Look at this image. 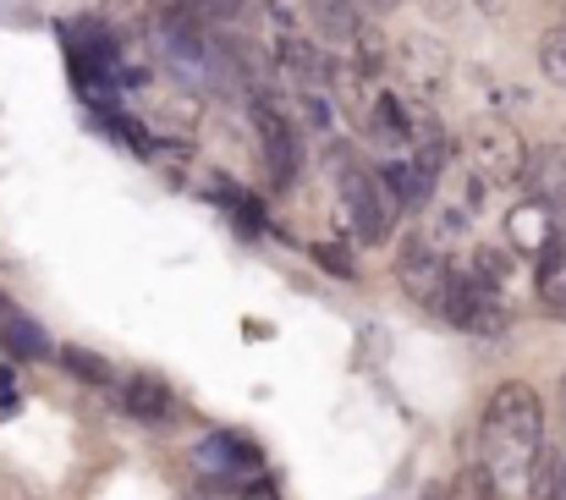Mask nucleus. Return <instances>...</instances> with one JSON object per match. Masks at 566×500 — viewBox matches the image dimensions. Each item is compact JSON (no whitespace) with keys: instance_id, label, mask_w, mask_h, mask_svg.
Listing matches in <instances>:
<instances>
[{"instance_id":"nucleus-17","label":"nucleus","mask_w":566,"mask_h":500,"mask_svg":"<svg viewBox=\"0 0 566 500\" xmlns=\"http://www.w3.org/2000/svg\"><path fill=\"white\" fill-rule=\"evenodd\" d=\"M539 66H545V77L566 83V28H551V33L539 39Z\"/></svg>"},{"instance_id":"nucleus-12","label":"nucleus","mask_w":566,"mask_h":500,"mask_svg":"<svg viewBox=\"0 0 566 500\" xmlns=\"http://www.w3.org/2000/svg\"><path fill=\"white\" fill-rule=\"evenodd\" d=\"M534 287H539V303L566 320V242H551L539 253V270H534Z\"/></svg>"},{"instance_id":"nucleus-4","label":"nucleus","mask_w":566,"mask_h":500,"mask_svg":"<svg viewBox=\"0 0 566 500\" xmlns=\"http://www.w3.org/2000/svg\"><path fill=\"white\" fill-rule=\"evenodd\" d=\"M446 275H451V264H446V253H440L429 237H407V242H401V253H396V281H401L407 298L429 303Z\"/></svg>"},{"instance_id":"nucleus-11","label":"nucleus","mask_w":566,"mask_h":500,"mask_svg":"<svg viewBox=\"0 0 566 500\" xmlns=\"http://www.w3.org/2000/svg\"><path fill=\"white\" fill-rule=\"evenodd\" d=\"M369 133H375V144H385V149H407L412 144V116H407V105L396 94H375Z\"/></svg>"},{"instance_id":"nucleus-19","label":"nucleus","mask_w":566,"mask_h":500,"mask_svg":"<svg viewBox=\"0 0 566 500\" xmlns=\"http://www.w3.org/2000/svg\"><path fill=\"white\" fill-rule=\"evenodd\" d=\"M198 6H209V11H220V17H231V11H237V0H198Z\"/></svg>"},{"instance_id":"nucleus-8","label":"nucleus","mask_w":566,"mask_h":500,"mask_svg":"<svg viewBox=\"0 0 566 500\" xmlns=\"http://www.w3.org/2000/svg\"><path fill=\"white\" fill-rule=\"evenodd\" d=\"M379 181H385L390 204H401V209H418L434 192V170L418 166V160H390V166L379 170Z\"/></svg>"},{"instance_id":"nucleus-2","label":"nucleus","mask_w":566,"mask_h":500,"mask_svg":"<svg viewBox=\"0 0 566 500\" xmlns=\"http://www.w3.org/2000/svg\"><path fill=\"white\" fill-rule=\"evenodd\" d=\"M429 309H434L446 325H457V331H468V335L506 331V303H501L490 287H479L473 275H462V270H451V275L440 281V292L429 298Z\"/></svg>"},{"instance_id":"nucleus-15","label":"nucleus","mask_w":566,"mask_h":500,"mask_svg":"<svg viewBox=\"0 0 566 500\" xmlns=\"http://www.w3.org/2000/svg\"><path fill=\"white\" fill-rule=\"evenodd\" d=\"M468 275H473L479 287H490V292L501 298V287L512 281V259H506V253H490V248H484V253L473 259V270H468Z\"/></svg>"},{"instance_id":"nucleus-10","label":"nucleus","mask_w":566,"mask_h":500,"mask_svg":"<svg viewBox=\"0 0 566 500\" xmlns=\"http://www.w3.org/2000/svg\"><path fill=\"white\" fill-rule=\"evenodd\" d=\"M192 457H198V468H214V473L259 468V446H253V440H242V435H209Z\"/></svg>"},{"instance_id":"nucleus-13","label":"nucleus","mask_w":566,"mask_h":500,"mask_svg":"<svg viewBox=\"0 0 566 500\" xmlns=\"http://www.w3.org/2000/svg\"><path fill=\"white\" fill-rule=\"evenodd\" d=\"M308 22H314V33H325L336 44L358 39V6L353 0H308Z\"/></svg>"},{"instance_id":"nucleus-9","label":"nucleus","mask_w":566,"mask_h":500,"mask_svg":"<svg viewBox=\"0 0 566 500\" xmlns=\"http://www.w3.org/2000/svg\"><path fill=\"white\" fill-rule=\"evenodd\" d=\"M0 341H6V352L22 357V363H44V357H50V335L39 331L28 314H17V309H0Z\"/></svg>"},{"instance_id":"nucleus-18","label":"nucleus","mask_w":566,"mask_h":500,"mask_svg":"<svg viewBox=\"0 0 566 500\" xmlns=\"http://www.w3.org/2000/svg\"><path fill=\"white\" fill-rule=\"evenodd\" d=\"M512 226H517V242H539V253L551 248V226H545V209H517V215H512Z\"/></svg>"},{"instance_id":"nucleus-7","label":"nucleus","mask_w":566,"mask_h":500,"mask_svg":"<svg viewBox=\"0 0 566 500\" xmlns=\"http://www.w3.org/2000/svg\"><path fill=\"white\" fill-rule=\"evenodd\" d=\"M473 155H479V166L490 170L495 181H517V176H523V166H528V155H523L517 133H501V127L479 133V138H473Z\"/></svg>"},{"instance_id":"nucleus-23","label":"nucleus","mask_w":566,"mask_h":500,"mask_svg":"<svg viewBox=\"0 0 566 500\" xmlns=\"http://www.w3.org/2000/svg\"><path fill=\"white\" fill-rule=\"evenodd\" d=\"M264 500H275V496H264Z\"/></svg>"},{"instance_id":"nucleus-5","label":"nucleus","mask_w":566,"mask_h":500,"mask_svg":"<svg viewBox=\"0 0 566 500\" xmlns=\"http://www.w3.org/2000/svg\"><path fill=\"white\" fill-rule=\"evenodd\" d=\"M342 204H347V215L358 220V237L375 248L390 237V209H385V198H379V181L369 170L347 166L342 170Z\"/></svg>"},{"instance_id":"nucleus-3","label":"nucleus","mask_w":566,"mask_h":500,"mask_svg":"<svg viewBox=\"0 0 566 500\" xmlns=\"http://www.w3.org/2000/svg\"><path fill=\"white\" fill-rule=\"evenodd\" d=\"M259 138H264V170H270V187H292L297 181V170H303V138H297V127L281 116V111H270V105H259Z\"/></svg>"},{"instance_id":"nucleus-20","label":"nucleus","mask_w":566,"mask_h":500,"mask_svg":"<svg viewBox=\"0 0 566 500\" xmlns=\"http://www.w3.org/2000/svg\"><path fill=\"white\" fill-rule=\"evenodd\" d=\"M369 6H375V11H390V6H401V0H369Z\"/></svg>"},{"instance_id":"nucleus-6","label":"nucleus","mask_w":566,"mask_h":500,"mask_svg":"<svg viewBox=\"0 0 566 500\" xmlns=\"http://www.w3.org/2000/svg\"><path fill=\"white\" fill-rule=\"evenodd\" d=\"M122 407H127V418H138V424H166V418L177 413V396H171V385H166L160 374H133V379L122 385Z\"/></svg>"},{"instance_id":"nucleus-1","label":"nucleus","mask_w":566,"mask_h":500,"mask_svg":"<svg viewBox=\"0 0 566 500\" xmlns=\"http://www.w3.org/2000/svg\"><path fill=\"white\" fill-rule=\"evenodd\" d=\"M539 446H545V407L534 385L506 379L484 407V468L501 485V496H528L539 473Z\"/></svg>"},{"instance_id":"nucleus-21","label":"nucleus","mask_w":566,"mask_h":500,"mask_svg":"<svg viewBox=\"0 0 566 500\" xmlns=\"http://www.w3.org/2000/svg\"><path fill=\"white\" fill-rule=\"evenodd\" d=\"M562 407H566V374H562Z\"/></svg>"},{"instance_id":"nucleus-16","label":"nucleus","mask_w":566,"mask_h":500,"mask_svg":"<svg viewBox=\"0 0 566 500\" xmlns=\"http://www.w3.org/2000/svg\"><path fill=\"white\" fill-rule=\"evenodd\" d=\"M314 264H325L336 281H353V275H358V259H353L342 242H314Z\"/></svg>"},{"instance_id":"nucleus-22","label":"nucleus","mask_w":566,"mask_h":500,"mask_svg":"<svg viewBox=\"0 0 566 500\" xmlns=\"http://www.w3.org/2000/svg\"><path fill=\"white\" fill-rule=\"evenodd\" d=\"M562 500H566V468H562Z\"/></svg>"},{"instance_id":"nucleus-14","label":"nucleus","mask_w":566,"mask_h":500,"mask_svg":"<svg viewBox=\"0 0 566 500\" xmlns=\"http://www.w3.org/2000/svg\"><path fill=\"white\" fill-rule=\"evenodd\" d=\"M61 363H66V374H77L83 385H111V379H116L111 357H99V352H88V346H61Z\"/></svg>"}]
</instances>
